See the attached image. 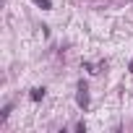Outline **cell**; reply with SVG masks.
<instances>
[{
  "mask_svg": "<svg viewBox=\"0 0 133 133\" xmlns=\"http://www.w3.org/2000/svg\"><path fill=\"white\" fill-rule=\"evenodd\" d=\"M37 5H42V8H50V0H34Z\"/></svg>",
  "mask_w": 133,
  "mask_h": 133,
  "instance_id": "cell-1",
  "label": "cell"
},
{
  "mask_svg": "<svg viewBox=\"0 0 133 133\" xmlns=\"http://www.w3.org/2000/svg\"><path fill=\"white\" fill-rule=\"evenodd\" d=\"M130 71H133V60H130Z\"/></svg>",
  "mask_w": 133,
  "mask_h": 133,
  "instance_id": "cell-2",
  "label": "cell"
}]
</instances>
